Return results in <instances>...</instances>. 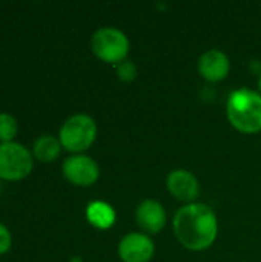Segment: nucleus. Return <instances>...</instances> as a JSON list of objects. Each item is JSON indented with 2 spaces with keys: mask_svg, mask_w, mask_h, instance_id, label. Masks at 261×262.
Here are the masks:
<instances>
[{
  "mask_svg": "<svg viewBox=\"0 0 261 262\" xmlns=\"http://www.w3.org/2000/svg\"><path fill=\"white\" fill-rule=\"evenodd\" d=\"M65 178L78 187H89L92 186L98 177H100V167L98 164L86 155H72L65 160L62 166Z\"/></svg>",
  "mask_w": 261,
  "mask_h": 262,
  "instance_id": "nucleus-6",
  "label": "nucleus"
},
{
  "mask_svg": "<svg viewBox=\"0 0 261 262\" xmlns=\"http://www.w3.org/2000/svg\"><path fill=\"white\" fill-rule=\"evenodd\" d=\"M129 40L125 32L117 28H100L91 38V49L97 58L109 64H118L128 58Z\"/></svg>",
  "mask_w": 261,
  "mask_h": 262,
  "instance_id": "nucleus-4",
  "label": "nucleus"
},
{
  "mask_svg": "<svg viewBox=\"0 0 261 262\" xmlns=\"http://www.w3.org/2000/svg\"><path fill=\"white\" fill-rule=\"evenodd\" d=\"M97 138V124L92 117L86 114H75L69 117L60 127L58 140L63 149L75 155L88 150Z\"/></svg>",
  "mask_w": 261,
  "mask_h": 262,
  "instance_id": "nucleus-3",
  "label": "nucleus"
},
{
  "mask_svg": "<svg viewBox=\"0 0 261 262\" xmlns=\"http://www.w3.org/2000/svg\"><path fill=\"white\" fill-rule=\"evenodd\" d=\"M86 218L91 226L95 229L105 230L114 226L115 223V210L105 201H92L86 207Z\"/></svg>",
  "mask_w": 261,
  "mask_h": 262,
  "instance_id": "nucleus-11",
  "label": "nucleus"
},
{
  "mask_svg": "<svg viewBox=\"0 0 261 262\" xmlns=\"http://www.w3.org/2000/svg\"><path fill=\"white\" fill-rule=\"evenodd\" d=\"M231 71L228 55L220 49H209L198 58V74L209 83L223 81Z\"/></svg>",
  "mask_w": 261,
  "mask_h": 262,
  "instance_id": "nucleus-9",
  "label": "nucleus"
},
{
  "mask_svg": "<svg viewBox=\"0 0 261 262\" xmlns=\"http://www.w3.org/2000/svg\"><path fill=\"white\" fill-rule=\"evenodd\" d=\"M117 77L122 81H126V83L132 81L137 77V66H135V63L128 60V58L125 61L118 63L117 64Z\"/></svg>",
  "mask_w": 261,
  "mask_h": 262,
  "instance_id": "nucleus-14",
  "label": "nucleus"
},
{
  "mask_svg": "<svg viewBox=\"0 0 261 262\" xmlns=\"http://www.w3.org/2000/svg\"><path fill=\"white\" fill-rule=\"evenodd\" d=\"M177 241L191 252L208 250L217 239L218 220L205 203H191L180 207L172 221Z\"/></svg>",
  "mask_w": 261,
  "mask_h": 262,
  "instance_id": "nucleus-1",
  "label": "nucleus"
},
{
  "mask_svg": "<svg viewBox=\"0 0 261 262\" xmlns=\"http://www.w3.org/2000/svg\"><path fill=\"white\" fill-rule=\"evenodd\" d=\"M34 167L32 154L20 143L0 144V178L6 181H20L26 178Z\"/></svg>",
  "mask_w": 261,
  "mask_h": 262,
  "instance_id": "nucleus-5",
  "label": "nucleus"
},
{
  "mask_svg": "<svg viewBox=\"0 0 261 262\" xmlns=\"http://www.w3.org/2000/svg\"><path fill=\"white\" fill-rule=\"evenodd\" d=\"M11 244H12L11 233H9L8 227L0 223V255L8 253L9 249H11Z\"/></svg>",
  "mask_w": 261,
  "mask_h": 262,
  "instance_id": "nucleus-15",
  "label": "nucleus"
},
{
  "mask_svg": "<svg viewBox=\"0 0 261 262\" xmlns=\"http://www.w3.org/2000/svg\"><path fill=\"white\" fill-rule=\"evenodd\" d=\"M166 187L174 198L186 204L195 203L200 195V183L197 177L186 169H175L169 172L166 178Z\"/></svg>",
  "mask_w": 261,
  "mask_h": 262,
  "instance_id": "nucleus-8",
  "label": "nucleus"
},
{
  "mask_svg": "<svg viewBox=\"0 0 261 262\" xmlns=\"http://www.w3.org/2000/svg\"><path fill=\"white\" fill-rule=\"evenodd\" d=\"M138 227L146 235H157L166 226L168 216L162 203L155 200H145L140 203L135 212Z\"/></svg>",
  "mask_w": 261,
  "mask_h": 262,
  "instance_id": "nucleus-10",
  "label": "nucleus"
},
{
  "mask_svg": "<svg viewBox=\"0 0 261 262\" xmlns=\"http://www.w3.org/2000/svg\"><path fill=\"white\" fill-rule=\"evenodd\" d=\"M226 115L231 126L242 134L261 132V94L248 88L232 91L228 97Z\"/></svg>",
  "mask_w": 261,
  "mask_h": 262,
  "instance_id": "nucleus-2",
  "label": "nucleus"
},
{
  "mask_svg": "<svg viewBox=\"0 0 261 262\" xmlns=\"http://www.w3.org/2000/svg\"><path fill=\"white\" fill-rule=\"evenodd\" d=\"M18 132L17 120L9 114H0V141L11 143Z\"/></svg>",
  "mask_w": 261,
  "mask_h": 262,
  "instance_id": "nucleus-13",
  "label": "nucleus"
},
{
  "mask_svg": "<svg viewBox=\"0 0 261 262\" xmlns=\"http://www.w3.org/2000/svg\"><path fill=\"white\" fill-rule=\"evenodd\" d=\"M71 262H82V261H80L78 258H74V259H72V261H71Z\"/></svg>",
  "mask_w": 261,
  "mask_h": 262,
  "instance_id": "nucleus-17",
  "label": "nucleus"
},
{
  "mask_svg": "<svg viewBox=\"0 0 261 262\" xmlns=\"http://www.w3.org/2000/svg\"><path fill=\"white\" fill-rule=\"evenodd\" d=\"M62 152V144L60 140L52 137V135H42L35 140L32 154L35 160L42 163H52L58 158Z\"/></svg>",
  "mask_w": 261,
  "mask_h": 262,
  "instance_id": "nucleus-12",
  "label": "nucleus"
},
{
  "mask_svg": "<svg viewBox=\"0 0 261 262\" xmlns=\"http://www.w3.org/2000/svg\"><path fill=\"white\" fill-rule=\"evenodd\" d=\"M155 247L149 235L131 232L118 243V256L123 262H149Z\"/></svg>",
  "mask_w": 261,
  "mask_h": 262,
  "instance_id": "nucleus-7",
  "label": "nucleus"
},
{
  "mask_svg": "<svg viewBox=\"0 0 261 262\" xmlns=\"http://www.w3.org/2000/svg\"><path fill=\"white\" fill-rule=\"evenodd\" d=\"M258 88H260V94H261V75H260V80H258Z\"/></svg>",
  "mask_w": 261,
  "mask_h": 262,
  "instance_id": "nucleus-16",
  "label": "nucleus"
}]
</instances>
